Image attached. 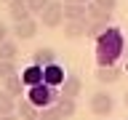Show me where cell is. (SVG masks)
Segmentation results:
<instances>
[{
	"mask_svg": "<svg viewBox=\"0 0 128 120\" xmlns=\"http://www.w3.org/2000/svg\"><path fill=\"white\" fill-rule=\"evenodd\" d=\"M88 107H91V112H94L96 118H107V115H112V110H115V99H112L110 91H96V94H91Z\"/></svg>",
	"mask_w": 128,
	"mask_h": 120,
	"instance_id": "4",
	"label": "cell"
},
{
	"mask_svg": "<svg viewBox=\"0 0 128 120\" xmlns=\"http://www.w3.org/2000/svg\"><path fill=\"white\" fill-rule=\"evenodd\" d=\"M88 22H110L112 24V14L102 11L96 3H88Z\"/></svg>",
	"mask_w": 128,
	"mask_h": 120,
	"instance_id": "18",
	"label": "cell"
},
{
	"mask_svg": "<svg viewBox=\"0 0 128 120\" xmlns=\"http://www.w3.org/2000/svg\"><path fill=\"white\" fill-rule=\"evenodd\" d=\"M64 3H80V6H88V3H94V0H64Z\"/></svg>",
	"mask_w": 128,
	"mask_h": 120,
	"instance_id": "25",
	"label": "cell"
},
{
	"mask_svg": "<svg viewBox=\"0 0 128 120\" xmlns=\"http://www.w3.org/2000/svg\"><path fill=\"white\" fill-rule=\"evenodd\" d=\"M32 64H38V67H51V64H56V51L54 48H35V54H32Z\"/></svg>",
	"mask_w": 128,
	"mask_h": 120,
	"instance_id": "13",
	"label": "cell"
},
{
	"mask_svg": "<svg viewBox=\"0 0 128 120\" xmlns=\"http://www.w3.org/2000/svg\"><path fill=\"white\" fill-rule=\"evenodd\" d=\"M126 107H128V91H126Z\"/></svg>",
	"mask_w": 128,
	"mask_h": 120,
	"instance_id": "27",
	"label": "cell"
},
{
	"mask_svg": "<svg viewBox=\"0 0 128 120\" xmlns=\"http://www.w3.org/2000/svg\"><path fill=\"white\" fill-rule=\"evenodd\" d=\"M126 70H128V54H126Z\"/></svg>",
	"mask_w": 128,
	"mask_h": 120,
	"instance_id": "28",
	"label": "cell"
},
{
	"mask_svg": "<svg viewBox=\"0 0 128 120\" xmlns=\"http://www.w3.org/2000/svg\"><path fill=\"white\" fill-rule=\"evenodd\" d=\"M19 75H22V80H24V86H27V88H35V86L43 83V67H38V64H30V67L22 70Z\"/></svg>",
	"mask_w": 128,
	"mask_h": 120,
	"instance_id": "12",
	"label": "cell"
},
{
	"mask_svg": "<svg viewBox=\"0 0 128 120\" xmlns=\"http://www.w3.org/2000/svg\"><path fill=\"white\" fill-rule=\"evenodd\" d=\"M16 75V62H0V80Z\"/></svg>",
	"mask_w": 128,
	"mask_h": 120,
	"instance_id": "21",
	"label": "cell"
},
{
	"mask_svg": "<svg viewBox=\"0 0 128 120\" xmlns=\"http://www.w3.org/2000/svg\"><path fill=\"white\" fill-rule=\"evenodd\" d=\"M38 35V22L35 19H24V22L14 24V38L16 40H32Z\"/></svg>",
	"mask_w": 128,
	"mask_h": 120,
	"instance_id": "6",
	"label": "cell"
},
{
	"mask_svg": "<svg viewBox=\"0 0 128 120\" xmlns=\"http://www.w3.org/2000/svg\"><path fill=\"white\" fill-rule=\"evenodd\" d=\"M123 48H126L123 32L118 27H110L102 38H96V67H118Z\"/></svg>",
	"mask_w": 128,
	"mask_h": 120,
	"instance_id": "1",
	"label": "cell"
},
{
	"mask_svg": "<svg viewBox=\"0 0 128 120\" xmlns=\"http://www.w3.org/2000/svg\"><path fill=\"white\" fill-rule=\"evenodd\" d=\"M64 70H62V64L56 62V64H51V67H43V83H48L51 88H62V83H64Z\"/></svg>",
	"mask_w": 128,
	"mask_h": 120,
	"instance_id": "5",
	"label": "cell"
},
{
	"mask_svg": "<svg viewBox=\"0 0 128 120\" xmlns=\"http://www.w3.org/2000/svg\"><path fill=\"white\" fill-rule=\"evenodd\" d=\"M0 3H11V0H0Z\"/></svg>",
	"mask_w": 128,
	"mask_h": 120,
	"instance_id": "29",
	"label": "cell"
},
{
	"mask_svg": "<svg viewBox=\"0 0 128 120\" xmlns=\"http://www.w3.org/2000/svg\"><path fill=\"white\" fill-rule=\"evenodd\" d=\"M48 3H51V0H27V6H30V11H32V14H43V11H46V6H48Z\"/></svg>",
	"mask_w": 128,
	"mask_h": 120,
	"instance_id": "22",
	"label": "cell"
},
{
	"mask_svg": "<svg viewBox=\"0 0 128 120\" xmlns=\"http://www.w3.org/2000/svg\"><path fill=\"white\" fill-rule=\"evenodd\" d=\"M88 32V19H83V22H64V38L67 40H80L86 38Z\"/></svg>",
	"mask_w": 128,
	"mask_h": 120,
	"instance_id": "10",
	"label": "cell"
},
{
	"mask_svg": "<svg viewBox=\"0 0 128 120\" xmlns=\"http://www.w3.org/2000/svg\"><path fill=\"white\" fill-rule=\"evenodd\" d=\"M80 91H83V80L78 78V75H67L62 83V94L59 96H67V99H78Z\"/></svg>",
	"mask_w": 128,
	"mask_h": 120,
	"instance_id": "7",
	"label": "cell"
},
{
	"mask_svg": "<svg viewBox=\"0 0 128 120\" xmlns=\"http://www.w3.org/2000/svg\"><path fill=\"white\" fill-rule=\"evenodd\" d=\"M83 19H88V6L64 3V22H83Z\"/></svg>",
	"mask_w": 128,
	"mask_h": 120,
	"instance_id": "11",
	"label": "cell"
},
{
	"mask_svg": "<svg viewBox=\"0 0 128 120\" xmlns=\"http://www.w3.org/2000/svg\"><path fill=\"white\" fill-rule=\"evenodd\" d=\"M8 32H11V30H8L6 24L0 22V43H3V40H8Z\"/></svg>",
	"mask_w": 128,
	"mask_h": 120,
	"instance_id": "24",
	"label": "cell"
},
{
	"mask_svg": "<svg viewBox=\"0 0 128 120\" xmlns=\"http://www.w3.org/2000/svg\"><path fill=\"white\" fill-rule=\"evenodd\" d=\"M16 115L22 120H40V110L30 99H19V102H16Z\"/></svg>",
	"mask_w": 128,
	"mask_h": 120,
	"instance_id": "14",
	"label": "cell"
},
{
	"mask_svg": "<svg viewBox=\"0 0 128 120\" xmlns=\"http://www.w3.org/2000/svg\"><path fill=\"white\" fill-rule=\"evenodd\" d=\"M8 14H11L14 24L24 22V19H32V11H30V6H27V0H11V3H8Z\"/></svg>",
	"mask_w": 128,
	"mask_h": 120,
	"instance_id": "8",
	"label": "cell"
},
{
	"mask_svg": "<svg viewBox=\"0 0 128 120\" xmlns=\"http://www.w3.org/2000/svg\"><path fill=\"white\" fill-rule=\"evenodd\" d=\"M30 94H27V99H30L38 110H46V107H51V104H56V99H59V94H56V88H51L48 83H40V86L35 88H27Z\"/></svg>",
	"mask_w": 128,
	"mask_h": 120,
	"instance_id": "2",
	"label": "cell"
},
{
	"mask_svg": "<svg viewBox=\"0 0 128 120\" xmlns=\"http://www.w3.org/2000/svg\"><path fill=\"white\" fill-rule=\"evenodd\" d=\"M16 56H19V46H16V40H3L0 43V62H16Z\"/></svg>",
	"mask_w": 128,
	"mask_h": 120,
	"instance_id": "17",
	"label": "cell"
},
{
	"mask_svg": "<svg viewBox=\"0 0 128 120\" xmlns=\"http://www.w3.org/2000/svg\"><path fill=\"white\" fill-rule=\"evenodd\" d=\"M0 120H22V118H19V115H3Z\"/></svg>",
	"mask_w": 128,
	"mask_h": 120,
	"instance_id": "26",
	"label": "cell"
},
{
	"mask_svg": "<svg viewBox=\"0 0 128 120\" xmlns=\"http://www.w3.org/2000/svg\"><path fill=\"white\" fill-rule=\"evenodd\" d=\"M56 110L62 112V118H72L75 112H78V99H67V96H59L56 99Z\"/></svg>",
	"mask_w": 128,
	"mask_h": 120,
	"instance_id": "16",
	"label": "cell"
},
{
	"mask_svg": "<svg viewBox=\"0 0 128 120\" xmlns=\"http://www.w3.org/2000/svg\"><path fill=\"white\" fill-rule=\"evenodd\" d=\"M120 75H123V70H118V67H96V80H99L102 86H112V83H118Z\"/></svg>",
	"mask_w": 128,
	"mask_h": 120,
	"instance_id": "15",
	"label": "cell"
},
{
	"mask_svg": "<svg viewBox=\"0 0 128 120\" xmlns=\"http://www.w3.org/2000/svg\"><path fill=\"white\" fill-rule=\"evenodd\" d=\"M40 22H43V27H48V30L62 27L64 24V0H51L46 6V11L40 14Z\"/></svg>",
	"mask_w": 128,
	"mask_h": 120,
	"instance_id": "3",
	"label": "cell"
},
{
	"mask_svg": "<svg viewBox=\"0 0 128 120\" xmlns=\"http://www.w3.org/2000/svg\"><path fill=\"white\" fill-rule=\"evenodd\" d=\"M40 120H64V118H62V112L56 110V104H51L46 110H40Z\"/></svg>",
	"mask_w": 128,
	"mask_h": 120,
	"instance_id": "20",
	"label": "cell"
},
{
	"mask_svg": "<svg viewBox=\"0 0 128 120\" xmlns=\"http://www.w3.org/2000/svg\"><path fill=\"white\" fill-rule=\"evenodd\" d=\"M3 115H16V99L8 96L6 91H0V118Z\"/></svg>",
	"mask_w": 128,
	"mask_h": 120,
	"instance_id": "19",
	"label": "cell"
},
{
	"mask_svg": "<svg viewBox=\"0 0 128 120\" xmlns=\"http://www.w3.org/2000/svg\"><path fill=\"white\" fill-rule=\"evenodd\" d=\"M24 88H27V86H24V80H22V75H19V72L3 80V91H6L8 96H14V99H22Z\"/></svg>",
	"mask_w": 128,
	"mask_h": 120,
	"instance_id": "9",
	"label": "cell"
},
{
	"mask_svg": "<svg viewBox=\"0 0 128 120\" xmlns=\"http://www.w3.org/2000/svg\"><path fill=\"white\" fill-rule=\"evenodd\" d=\"M94 3L102 8V11H107V14H112V11L118 8V0H94Z\"/></svg>",
	"mask_w": 128,
	"mask_h": 120,
	"instance_id": "23",
	"label": "cell"
}]
</instances>
